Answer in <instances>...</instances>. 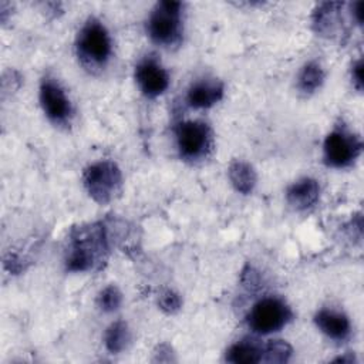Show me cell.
<instances>
[{"mask_svg": "<svg viewBox=\"0 0 364 364\" xmlns=\"http://www.w3.org/2000/svg\"><path fill=\"white\" fill-rule=\"evenodd\" d=\"M108 239L101 223L77 226L70 235V247L65 259L67 270L87 272L98 269L107 259Z\"/></svg>", "mask_w": 364, "mask_h": 364, "instance_id": "obj_1", "label": "cell"}, {"mask_svg": "<svg viewBox=\"0 0 364 364\" xmlns=\"http://www.w3.org/2000/svg\"><path fill=\"white\" fill-rule=\"evenodd\" d=\"M77 53L88 68L102 67L111 55V38L101 21L88 18L77 37Z\"/></svg>", "mask_w": 364, "mask_h": 364, "instance_id": "obj_2", "label": "cell"}, {"mask_svg": "<svg viewBox=\"0 0 364 364\" xmlns=\"http://www.w3.org/2000/svg\"><path fill=\"white\" fill-rule=\"evenodd\" d=\"M181 9L179 1H159L149 14L146 30L151 40L159 46H173L181 40Z\"/></svg>", "mask_w": 364, "mask_h": 364, "instance_id": "obj_3", "label": "cell"}, {"mask_svg": "<svg viewBox=\"0 0 364 364\" xmlns=\"http://www.w3.org/2000/svg\"><path fill=\"white\" fill-rule=\"evenodd\" d=\"M122 175L119 168L111 161H101L90 165L84 172V185L90 196L105 205L119 192Z\"/></svg>", "mask_w": 364, "mask_h": 364, "instance_id": "obj_4", "label": "cell"}, {"mask_svg": "<svg viewBox=\"0 0 364 364\" xmlns=\"http://www.w3.org/2000/svg\"><path fill=\"white\" fill-rule=\"evenodd\" d=\"M291 318V311L284 301L276 297H266L257 301L249 313V327L260 334L280 330Z\"/></svg>", "mask_w": 364, "mask_h": 364, "instance_id": "obj_5", "label": "cell"}, {"mask_svg": "<svg viewBox=\"0 0 364 364\" xmlns=\"http://www.w3.org/2000/svg\"><path fill=\"white\" fill-rule=\"evenodd\" d=\"M361 148L363 144L358 136L344 128H336L324 139V161L334 168L348 166L360 155Z\"/></svg>", "mask_w": 364, "mask_h": 364, "instance_id": "obj_6", "label": "cell"}, {"mask_svg": "<svg viewBox=\"0 0 364 364\" xmlns=\"http://www.w3.org/2000/svg\"><path fill=\"white\" fill-rule=\"evenodd\" d=\"M210 128L202 121H183L176 127V144L182 158L199 159L210 148Z\"/></svg>", "mask_w": 364, "mask_h": 364, "instance_id": "obj_7", "label": "cell"}, {"mask_svg": "<svg viewBox=\"0 0 364 364\" xmlns=\"http://www.w3.org/2000/svg\"><path fill=\"white\" fill-rule=\"evenodd\" d=\"M40 102L46 115L55 124H64L71 117V104L61 85L53 78H44L40 84Z\"/></svg>", "mask_w": 364, "mask_h": 364, "instance_id": "obj_8", "label": "cell"}, {"mask_svg": "<svg viewBox=\"0 0 364 364\" xmlns=\"http://www.w3.org/2000/svg\"><path fill=\"white\" fill-rule=\"evenodd\" d=\"M135 80L141 91L151 98L161 95L169 84L168 73L152 57H146L138 63L135 68Z\"/></svg>", "mask_w": 364, "mask_h": 364, "instance_id": "obj_9", "label": "cell"}, {"mask_svg": "<svg viewBox=\"0 0 364 364\" xmlns=\"http://www.w3.org/2000/svg\"><path fill=\"white\" fill-rule=\"evenodd\" d=\"M343 3L327 1L321 3L313 14V27L320 36L333 37L343 30Z\"/></svg>", "mask_w": 364, "mask_h": 364, "instance_id": "obj_10", "label": "cell"}, {"mask_svg": "<svg viewBox=\"0 0 364 364\" xmlns=\"http://www.w3.org/2000/svg\"><path fill=\"white\" fill-rule=\"evenodd\" d=\"M223 95V84L218 80H200L193 82L186 94L191 107L206 108L218 102Z\"/></svg>", "mask_w": 364, "mask_h": 364, "instance_id": "obj_11", "label": "cell"}, {"mask_svg": "<svg viewBox=\"0 0 364 364\" xmlns=\"http://www.w3.org/2000/svg\"><path fill=\"white\" fill-rule=\"evenodd\" d=\"M314 321L317 327L333 340H344L350 334V321L347 316L340 311L323 309L314 316Z\"/></svg>", "mask_w": 364, "mask_h": 364, "instance_id": "obj_12", "label": "cell"}, {"mask_svg": "<svg viewBox=\"0 0 364 364\" xmlns=\"http://www.w3.org/2000/svg\"><path fill=\"white\" fill-rule=\"evenodd\" d=\"M318 183L311 178H301L289 186L286 192L287 202L299 210H304L313 206L318 198Z\"/></svg>", "mask_w": 364, "mask_h": 364, "instance_id": "obj_13", "label": "cell"}, {"mask_svg": "<svg viewBox=\"0 0 364 364\" xmlns=\"http://www.w3.org/2000/svg\"><path fill=\"white\" fill-rule=\"evenodd\" d=\"M262 354L263 347L256 340L245 338L230 346L226 353V361L233 364H252L262 361Z\"/></svg>", "mask_w": 364, "mask_h": 364, "instance_id": "obj_14", "label": "cell"}, {"mask_svg": "<svg viewBox=\"0 0 364 364\" xmlns=\"http://www.w3.org/2000/svg\"><path fill=\"white\" fill-rule=\"evenodd\" d=\"M229 179L235 189L240 193H250L256 185V172L253 166L243 161H235L228 171Z\"/></svg>", "mask_w": 364, "mask_h": 364, "instance_id": "obj_15", "label": "cell"}, {"mask_svg": "<svg viewBox=\"0 0 364 364\" xmlns=\"http://www.w3.org/2000/svg\"><path fill=\"white\" fill-rule=\"evenodd\" d=\"M324 80V71L321 65L316 61H310L303 65L299 78H297V87L300 91L310 94L314 92Z\"/></svg>", "mask_w": 364, "mask_h": 364, "instance_id": "obj_16", "label": "cell"}, {"mask_svg": "<svg viewBox=\"0 0 364 364\" xmlns=\"http://www.w3.org/2000/svg\"><path fill=\"white\" fill-rule=\"evenodd\" d=\"M129 330H128V326L127 323L118 320L115 323H112L107 331H105V336H104V343H105V347L109 353L112 354H117L119 351H122L128 341H129Z\"/></svg>", "mask_w": 364, "mask_h": 364, "instance_id": "obj_17", "label": "cell"}, {"mask_svg": "<svg viewBox=\"0 0 364 364\" xmlns=\"http://www.w3.org/2000/svg\"><path fill=\"white\" fill-rule=\"evenodd\" d=\"M291 355V347L283 340H272L263 347L262 360L266 363H286Z\"/></svg>", "mask_w": 364, "mask_h": 364, "instance_id": "obj_18", "label": "cell"}, {"mask_svg": "<svg viewBox=\"0 0 364 364\" xmlns=\"http://www.w3.org/2000/svg\"><path fill=\"white\" fill-rule=\"evenodd\" d=\"M121 301H122L121 291L115 286L105 287L98 296V306L101 310H104L107 313L117 310L121 306Z\"/></svg>", "mask_w": 364, "mask_h": 364, "instance_id": "obj_19", "label": "cell"}, {"mask_svg": "<svg viewBox=\"0 0 364 364\" xmlns=\"http://www.w3.org/2000/svg\"><path fill=\"white\" fill-rule=\"evenodd\" d=\"M159 307L166 311V313H173L179 309L181 306V299L176 293H173L172 290H165L161 296H159Z\"/></svg>", "mask_w": 364, "mask_h": 364, "instance_id": "obj_20", "label": "cell"}, {"mask_svg": "<svg viewBox=\"0 0 364 364\" xmlns=\"http://www.w3.org/2000/svg\"><path fill=\"white\" fill-rule=\"evenodd\" d=\"M242 282L246 287H250V289H255L257 287L259 284V274L256 270H253L252 267H246L243 270V274H242Z\"/></svg>", "mask_w": 364, "mask_h": 364, "instance_id": "obj_21", "label": "cell"}, {"mask_svg": "<svg viewBox=\"0 0 364 364\" xmlns=\"http://www.w3.org/2000/svg\"><path fill=\"white\" fill-rule=\"evenodd\" d=\"M351 78H353V84L355 85L357 90L363 88V60H358L351 70Z\"/></svg>", "mask_w": 364, "mask_h": 364, "instance_id": "obj_22", "label": "cell"}, {"mask_svg": "<svg viewBox=\"0 0 364 364\" xmlns=\"http://www.w3.org/2000/svg\"><path fill=\"white\" fill-rule=\"evenodd\" d=\"M351 14L354 16V18H355V21L358 23V24H363V10H364V3L363 1H357V3H354L353 6H351Z\"/></svg>", "mask_w": 364, "mask_h": 364, "instance_id": "obj_23", "label": "cell"}]
</instances>
